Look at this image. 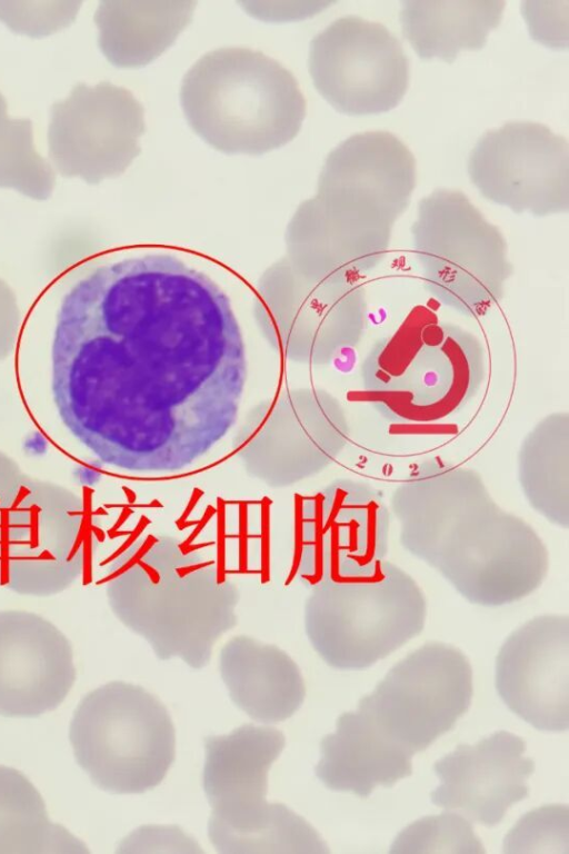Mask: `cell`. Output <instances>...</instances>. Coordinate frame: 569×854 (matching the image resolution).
Masks as SVG:
<instances>
[{
	"mask_svg": "<svg viewBox=\"0 0 569 854\" xmlns=\"http://www.w3.org/2000/svg\"><path fill=\"white\" fill-rule=\"evenodd\" d=\"M246 377L228 296L172 255L101 265L61 300L53 401L67 429L107 465L190 466L236 423Z\"/></svg>",
	"mask_w": 569,
	"mask_h": 854,
	"instance_id": "obj_1",
	"label": "cell"
},
{
	"mask_svg": "<svg viewBox=\"0 0 569 854\" xmlns=\"http://www.w3.org/2000/svg\"><path fill=\"white\" fill-rule=\"evenodd\" d=\"M109 605L160 659L180 657L199 669L213 645L236 626L237 586L216 563L171 536L134 542L109 565Z\"/></svg>",
	"mask_w": 569,
	"mask_h": 854,
	"instance_id": "obj_2",
	"label": "cell"
},
{
	"mask_svg": "<svg viewBox=\"0 0 569 854\" xmlns=\"http://www.w3.org/2000/svg\"><path fill=\"white\" fill-rule=\"evenodd\" d=\"M415 186L416 161L399 138L385 131L358 133L329 153L318 193L302 211L337 266L362 278L386 258L392 227Z\"/></svg>",
	"mask_w": 569,
	"mask_h": 854,
	"instance_id": "obj_3",
	"label": "cell"
},
{
	"mask_svg": "<svg viewBox=\"0 0 569 854\" xmlns=\"http://www.w3.org/2000/svg\"><path fill=\"white\" fill-rule=\"evenodd\" d=\"M180 103L190 128L228 155H262L290 142L306 117L292 73L247 48H220L184 75Z\"/></svg>",
	"mask_w": 569,
	"mask_h": 854,
	"instance_id": "obj_4",
	"label": "cell"
},
{
	"mask_svg": "<svg viewBox=\"0 0 569 854\" xmlns=\"http://www.w3.org/2000/svg\"><path fill=\"white\" fill-rule=\"evenodd\" d=\"M369 401L401 423H433L459 411L479 390L487 355L470 331L420 308L380 339L361 365Z\"/></svg>",
	"mask_w": 569,
	"mask_h": 854,
	"instance_id": "obj_5",
	"label": "cell"
},
{
	"mask_svg": "<svg viewBox=\"0 0 569 854\" xmlns=\"http://www.w3.org/2000/svg\"><path fill=\"white\" fill-rule=\"evenodd\" d=\"M284 744L280 731L253 724L204 738L208 835L219 853H329L303 817L266 798L268 772Z\"/></svg>",
	"mask_w": 569,
	"mask_h": 854,
	"instance_id": "obj_6",
	"label": "cell"
},
{
	"mask_svg": "<svg viewBox=\"0 0 569 854\" xmlns=\"http://www.w3.org/2000/svg\"><path fill=\"white\" fill-rule=\"evenodd\" d=\"M426 596L405 569L385 559L311 586L307 636L338 669H363L425 627Z\"/></svg>",
	"mask_w": 569,
	"mask_h": 854,
	"instance_id": "obj_7",
	"label": "cell"
},
{
	"mask_svg": "<svg viewBox=\"0 0 569 854\" xmlns=\"http://www.w3.org/2000/svg\"><path fill=\"white\" fill-rule=\"evenodd\" d=\"M69 737L79 766L109 793L147 792L174 761V726L166 706L143 687L121 681L82 698Z\"/></svg>",
	"mask_w": 569,
	"mask_h": 854,
	"instance_id": "obj_8",
	"label": "cell"
},
{
	"mask_svg": "<svg viewBox=\"0 0 569 854\" xmlns=\"http://www.w3.org/2000/svg\"><path fill=\"white\" fill-rule=\"evenodd\" d=\"M411 235L423 284L440 304L479 316L502 299L512 274L506 240L466 195L439 189L423 198Z\"/></svg>",
	"mask_w": 569,
	"mask_h": 854,
	"instance_id": "obj_9",
	"label": "cell"
},
{
	"mask_svg": "<svg viewBox=\"0 0 569 854\" xmlns=\"http://www.w3.org/2000/svg\"><path fill=\"white\" fill-rule=\"evenodd\" d=\"M96 534L78 494L28 476L0 518V586L38 597L66 590L92 557Z\"/></svg>",
	"mask_w": 569,
	"mask_h": 854,
	"instance_id": "obj_10",
	"label": "cell"
},
{
	"mask_svg": "<svg viewBox=\"0 0 569 854\" xmlns=\"http://www.w3.org/2000/svg\"><path fill=\"white\" fill-rule=\"evenodd\" d=\"M432 568L468 602L497 607L540 587L549 553L530 524L491 500L452 529Z\"/></svg>",
	"mask_w": 569,
	"mask_h": 854,
	"instance_id": "obj_11",
	"label": "cell"
},
{
	"mask_svg": "<svg viewBox=\"0 0 569 854\" xmlns=\"http://www.w3.org/2000/svg\"><path fill=\"white\" fill-rule=\"evenodd\" d=\"M472 671L457 647L430 642L398 662L359 705L411 754L423 751L467 712Z\"/></svg>",
	"mask_w": 569,
	"mask_h": 854,
	"instance_id": "obj_12",
	"label": "cell"
},
{
	"mask_svg": "<svg viewBox=\"0 0 569 854\" xmlns=\"http://www.w3.org/2000/svg\"><path fill=\"white\" fill-rule=\"evenodd\" d=\"M308 68L317 91L349 116L387 112L403 98L409 60L383 24L347 16L310 42Z\"/></svg>",
	"mask_w": 569,
	"mask_h": 854,
	"instance_id": "obj_13",
	"label": "cell"
},
{
	"mask_svg": "<svg viewBox=\"0 0 569 854\" xmlns=\"http://www.w3.org/2000/svg\"><path fill=\"white\" fill-rule=\"evenodd\" d=\"M144 130L143 107L130 91L108 81L78 83L50 108L49 158L61 176L97 185L126 171Z\"/></svg>",
	"mask_w": 569,
	"mask_h": 854,
	"instance_id": "obj_14",
	"label": "cell"
},
{
	"mask_svg": "<svg viewBox=\"0 0 569 854\" xmlns=\"http://www.w3.org/2000/svg\"><path fill=\"white\" fill-rule=\"evenodd\" d=\"M468 171L485 198L517 214L542 217L569 208V146L543 125L516 121L487 132Z\"/></svg>",
	"mask_w": 569,
	"mask_h": 854,
	"instance_id": "obj_15",
	"label": "cell"
},
{
	"mask_svg": "<svg viewBox=\"0 0 569 854\" xmlns=\"http://www.w3.org/2000/svg\"><path fill=\"white\" fill-rule=\"evenodd\" d=\"M391 513L373 485L339 478L310 496L302 512L299 572L310 586L385 559Z\"/></svg>",
	"mask_w": 569,
	"mask_h": 854,
	"instance_id": "obj_16",
	"label": "cell"
},
{
	"mask_svg": "<svg viewBox=\"0 0 569 854\" xmlns=\"http://www.w3.org/2000/svg\"><path fill=\"white\" fill-rule=\"evenodd\" d=\"M505 704L540 731L569 727V617L539 615L513 630L496 659Z\"/></svg>",
	"mask_w": 569,
	"mask_h": 854,
	"instance_id": "obj_17",
	"label": "cell"
},
{
	"mask_svg": "<svg viewBox=\"0 0 569 854\" xmlns=\"http://www.w3.org/2000/svg\"><path fill=\"white\" fill-rule=\"evenodd\" d=\"M74 679L72 647L57 626L33 613L0 610V715L53 711Z\"/></svg>",
	"mask_w": 569,
	"mask_h": 854,
	"instance_id": "obj_18",
	"label": "cell"
},
{
	"mask_svg": "<svg viewBox=\"0 0 569 854\" xmlns=\"http://www.w3.org/2000/svg\"><path fill=\"white\" fill-rule=\"evenodd\" d=\"M525 751L522 738L506 731L475 745L459 744L433 765L440 784L431 792V802L470 822L495 826L529 794L527 779L535 764Z\"/></svg>",
	"mask_w": 569,
	"mask_h": 854,
	"instance_id": "obj_19",
	"label": "cell"
},
{
	"mask_svg": "<svg viewBox=\"0 0 569 854\" xmlns=\"http://www.w3.org/2000/svg\"><path fill=\"white\" fill-rule=\"evenodd\" d=\"M493 500L481 475L440 458L417 465L393 490L389 509L401 546L432 567L452 529Z\"/></svg>",
	"mask_w": 569,
	"mask_h": 854,
	"instance_id": "obj_20",
	"label": "cell"
},
{
	"mask_svg": "<svg viewBox=\"0 0 569 854\" xmlns=\"http://www.w3.org/2000/svg\"><path fill=\"white\" fill-rule=\"evenodd\" d=\"M320 753L317 777L330 790L361 797L412 772L413 754L390 741L360 705L339 716L336 732L321 739Z\"/></svg>",
	"mask_w": 569,
	"mask_h": 854,
	"instance_id": "obj_21",
	"label": "cell"
},
{
	"mask_svg": "<svg viewBox=\"0 0 569 854\" xmlns=\"http://www.w3.org/2000/svg\"><path fill=\"white\" fill-rule=\"evenodd\" d=\"M219 668L232 702L257 722H282L305 701L298 665L274 645L232 637L220 652Z\"/></svg>",
	"mask_w": 569,
	"mask_h": 854,
	"instance_id": "obj_22",
	"label": "cell"
},
{
	"mask_svg": "<svg viewBox=\"0 0 569 854\" xmlns=\"http://www.w3.org/2000/svg\"><path fill=\"white\" fill-rule=\"evenodd\" d=\"M194 7L182 0H103L93 18L99 48L114 67H143L173 44Z\"/></svg>",
	"mask_w": 569,
	"mask_h": 854,
	"instance_id": "obj_23",
	"label": "cell"
},
{
	"mask_svg": "<svg viewBox=\"0 0 569 854\" xmlns=\"http://www.w3.org/2000/svg\"><path fill=\"white\" fill-rule=\"evenodd\" d=\"M501 0H407L402 33L422 59L452 62L461 50H478L501 21Z\"/></svg>",
	"mask_w": 569,
	"mask_h": 854,
	"instance_id": "obj_24",
	"label": "cell"
},
{
	"mask_svg": "<svg viewBox=\"0 0 569 854\" xmlns=\"http://www.w3.org/2000/svg\"><path fill=\"white\" fill-rule=\"evenodd\" d=\"M518 479L529 505L553 525L569 527V415L549 414L523 438Z\"/></svg>",
	"mask_w": 569,
	"mask_h": 854,
	"instance_id": "obj_25",
	"label": "cell"
},
{
	"mask_svg": "<svg viewBox=\"0 0 569 854\" xmlns=\"http://www.w3.org/2000/svg\"><path fill=\"white\" fill-rule=\"evenodd\" d=\"M87 852L70 832L50 821L33 784L20 771L0 765V854Z\"/></svg>",
	"mask_w": 569,
	"mask_h": 854,
	"instance_id": "obj_26",
	"label": "cell"
},
{
	"mask_svg": "<svg viewBox=\"0 0 569 854\" xmlns=\"http://www.w3.org/2000/svg\"><path fill=\"white\" fill-rule=\"evenodd\" d=\"M54 183L52 167L34 147L31 120L10 118L0 92V188L43 200L51 195Z\"/></svg>",
	"mask_w": 569,
	"mask_h": 854,
	"instance_id": "obj_27",
	"label": "cell"
},
{
	"mask_svg": "<svg viewBox=\"0 0 569 854\" xmlns=\"http://www.w3.org/2000/svg\"><path fill=\"white\" fill-rule=\"evenodd\" d=\"M391 853H485L470 821L451 812L423 817L406 827Z\"/></svg>",
	"mask_w": 569,
	"mask_h": 854,
	"instance_id": "obj_28",
	"label": "cell"
},
{
	"mask_svg": "<svg viewBox=\"0 0 569 854\" xmlns=\"http://www.w3.org/2000/svg\"><path fill=\"white\" fill-rule=\"evenodd\" d=\"M506 853H568V806L547 805L527 813L503 842Z\"/></svg>",
	"mask_w": 569,
	"mask_h": 854,
	"instance_id": "obj_29",
	"label": "cell"
},
{
	"mask_svg": "<svg viewBox=\"0 0 569 854\" xmlns=\"http://www.w3.org/2000/svg\"><path fill=\"white\" fill-rule=\"evenodd\" d=\"M81 1H0V20L9 29L31 38H42L68 27Z\"/></svg>",
	"mask_w": 569,
	"mask_h": 854,
	"instance_id": "obj_30",
	"label": "cell"
},
{
	"mask_svg": "<svg viewBox=\"0 0 569 854\" xmlns=\"http://www.w3.org/2000/svg\"><path fill=\"white\" fill-rule=\"evenodd\" d=\"M28 476L13 459L0 453V518L14 500Z\"/></svg>",
	"mask_w": 569,
	"mask_h": 854,
	"instance_id": "obj_31",
	"label": "cell"
}]
</instances>
